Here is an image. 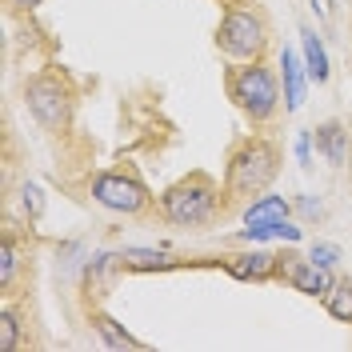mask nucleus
Masks as SVG:
<instances>
[{
  "label": "nucleus",
  "mask_w": 352,
  "mask_h": 352,
  "mask_svg": "<svg viewBox=\"0 0 352 352\" xmlns=\"http://www.w3.org/2000/svg\"><path fill=\"white\" fill-rule=\"evenodd\" d=\"M41 208H44L41 188H36V184H24V212H28V217L36 220V217H41Z\"/></svg>",
  "instance_id": "obj_20"
},
{
  "label": "nucleus",
  "mask_w": 352,
  "mask_h": 352,
  "mask_svg": "<svg viewBox=\"0 0 352 352\" xmlns=\"http://www.w3.org/2000/svg\"><path fill=\"white\" fill-rule=\"evenodd\" d=\"M88 192H92V200H96L100 208L120 212V217H140V212H148V204H153L148 188H144L132 173H96L92 184H88Z\"/></svg>",
  "instance_id": "obj_6"
},
{
  "label": "nucleus",
  "mask_w": 352,
  "mask_h": 352,
  "mask_svg": "<svg viewBox=\"0 0 352 352\" xmlns=\"http://www.w3.org/2000/svg\"><path fill=\"white\" fill-rule=\"evenodd\" d=\"M296 160H300V168H312V132H296Z\"/></svg>",
  "instance_id": "obj_19"
},
{
  "label": "nucleus",
  "mask_w": 352,
  "mask_h": 352,
  "mask_svg": "<svg viewBox=\"0 0 352 352\" xmlns=\"http://www.w3.org/2000/svg\"><path fill=\"white\" fill-rule=\"evenodd\" d=\"M272 236H276V241H288V244H296L300 236H305V232H300V224H296V220H280V224L272 228Z\"/></svg>",
  "instance_id": "obj_21"
},
{
  "label": "nucleus",
  "mask_w": 352,
  "mask_h": 352,
  "mask_svg": "<svg viewBox=\"0 0 352 352\" xmlns=\"http://www.w3.org/2000/svg\"><path fill=\"white\" fill-rule=\"evenodd\" d=\"M92 332L100 336V344H104V349H116V352H124V349L140 352V349H144V340H136L124 324H116V320H112L109 312H92Z\"/></svg>",
  "instance_id": "obj_13"
},
{
  "label": "nucleus",
  "mask_w": 352,
  "mask_h": 352,
  "mask_svg": "<svg viewBox=\"0 0 352 352\" xmlns=\"http://www.w3.org/2000/svg\"><path fill=\"white\" fill-rule=\"evenodd\" d=\"M224 272L236 280H272V276H280V256L264 252V248L236 252V256H224Z\"/></svg>",
  "instance_id": "obj_8"
},
{
  "label": "nucleus",
  "mask_w": 352,
  "mask_h": 352,
  "mask_svg": "<svg viewBox=\"0 0 352 352\" xmlns=\"http://www.w3.org/2000/svg\"><path fill=\"white\" fill-rule=\"evenodd\" d=\"M280 280L296 288V292H305V296H324L332 288V276L329 268H320V264H312L308 256H280Z\"/></svg>",
  "instance_id": "obj_7"
},
{
  "label": "nucleus",
  "mask_w": 352,
  "mask_h": 352,
  "mask_svg": "<svg viewBox=\"0 0 352 352\" xmlns=\"http://www.w3.org/2000/svg\"><path fill=\"white\" fill-rule=\"evenodd\" d=\"M280 173V148L268 140V136H248L241 140L228 164H224V200L228 204H252L256 197L268 192V184Z\"/></svg>",
  "instance_id": "obj_1"
},
{
  "label": "nucleus",
  "mask_w": 352,
  "mask_h": 352,
  "mask_svg": "<svg viewBox=\"0 0 352 352\" xmlns=\"http://www.w3.org/2000/svg\"><path fill=\"white\" fill-rule=\"evenodd\" d=\"M280 88H285V112H296L305 104L308 68L305 56H296V48H280Z\"/></svg>",
  "instance_id": "obj_10"
},
{
  "label": "nucleus",
  "mask_w": 352,
  "mask_h": 352,
  "mask_svg": "<svg viewBox=\"0 0 352 352\" xmlns=\"http://www.w3.org/2000/svg\"><path fill=\"white\" fill-rule=\"evenodd\" d=\"M8 4H12L16 12H32V8H41L44 0H8Z\"/></svg>",
  "instance_id": "obj_23"
},
{
  "label": "nucleus",
  "mask_w": 352,
  "mask_h": 352,
  "mask_svg": "<svg viewBox=\"0 0 352 352\" xmlns=\"http://www.w3.org/2000/svg\"><path fill=\"white\" fill-rule=\"evenodd\" d=\"M220 212V188L212 176L188 173L184 180H176L173 188H164L160 197V217L176 224V228H200L208 220H217Z\"/></svg>",
  "instance_id": "obj_4"
},
{
  "label": "nucleus",
  "mask_w": 352,
  "mask_h": 352,
  "mask_svg": "<svg viewBox=\"0 0 352 352\" xmlns=\"http://www.w3.org/2000/svg\"><path fill=\"white\" fill-rule=\"evenodd\" d=\"M268 16L261 12V0H236L224 8L217 28V48L228 60H264L268 52Z\"/></svg>",
  "instance_id": "obj_3"
},
{
  "label": "nucleus",
  "mask_w": 352,
  "mask_h": 352,
  "mask_svg": "<svg viewBox=\"0 0 352 352\" xmlns=\"http://www.w3.org/2000/svg\"><path fill=\"white\" fill-rule=\"evenodd\" d=\"M173 252H153V248H124L120 252V268L129 272H164V268H176Z\"/></svg>",
  "instance_id": "obj_14"
},
{
  "label": "nucleus",
  "mask_w": 352,
  "mask_h": 352,
  "mask_svg": "<svg viewBox=\"0 0 352 352\" xmlns=\"http://www.w3.org/2000/svg\"><path fill=\"white\" fill-rule=\"evenodd\" d=\"M288 217H292V200L276 197V192H264L252 204H244V228H276Z\"/></svg>",
  "instance_id": "obj_11"
},
{
  "label": "nucleus",
  "mask_w": 352,
  "mask_h": 352,
  "mask_svg": "<svg viewBox=\"0 0 352 352\" xmlns=\"http://www.w3.org/2000/svg\"><path fill=\"white\" fill-rule=\"evenodd\" d=\"M320 300H324V308H329V316L352 324V280H332V288L320 296Z\"/></svg>",
  "instance_id": "obj_15"
},
{
  "label": "nucleus",
  "mask_w": 352,
  "mask_h": 352,
  "mask_svg": "<svg viewBox=\"0 0 352 352\" xmlns=\"http://www.w3.org/2000/svg\"><path fill=\"white\" fill-rule=\"evenodd\" d=\"M300 56H305V68H308V80H312V85H324V80L332 76L329 48H324V41H320L312 28L300 32Z\"/></svg>",
  "instance_id": "obj_12"
},
{
  "label": "nucleus",
  "mask_w": 352,
  "mask_h": 352,
  "mask_svg": "<svg viewBox=\"0 0 352 352\" xmlns=\"http://www.w3.org/2000/svg\"><path fill=\"white\" fill-rule=\"evenodd\" d=\"M296 208H300V212H305V217H324V208H320V200H312V197H305V200H296Z\"/></svg>",
  "instance_id": "obj_22"
},
{
  "label": "nucleus",
  "mask_w": 352,
  "mask_h": 352,
  "mask_svg": "<svg viewBox=\"0 0 352 352\" xmlns=\"http://www.w3.org/2000/svg\"><path fill=\"white\" fill-rule=\"evenodd\" d=\"M16 264H21L16 241H12V232H4V241H0V292L12 288V280H16Z\"/></svg>",
  "instance_id": "obj_16"
},
{
  "label": "nucleus",
  "mask_w": 352,
  "mask_h": 352,
  "mask_svg": "<svg viewBox=\"0 0 352 352\" xmlns=\"http://www.w3.org/2000/svg\"><path fill=\"white\" fill-rule=\"evenodd\" d=\"M16 312L12 308H0V352H16Z\"/></svg>",
  "instance_id": "obj_18"
},
{
  "label": "nucleus",
  "mask_w": 352,
  "mask_h": 352,
  "mask_svg": "<svg viewBox=\"0 0 352 352\" xmlns=\"http://www.w3.org/2000/svg\"><path fill=\"white\" fill-rule=\"evenodd\" d=\"M228 100L252 120V124H268L280 104H285V88H280V72L264 60H244V65L228 68Z\"/></svg>",
  "instance_id": "obj_2"
},
{
  "label": "nucleus",
  "mask_w": 352,
  "mask_h": 352,
  "mask_svg": "<svg viewBox=\"0 0 352 352\" xmlns=\"http://www.w3.org/2000/svg\"><path fill=\"white\" fill-rule=\"evenodd\" d=\"M312 140H316V153L324 156L332 168H344V164H349V156H352L349 124H340V120H324V124L312 129Z\"/></svg>",
  "instance_id": "obj_9"
},
{
  "label": "nucleus",
  "mask_w": 352,
  "mask_h": 352,
  "mask_svg": "<svg viewBox=\"0 0 352 352\" xmlns=\"http://www.w3.org/2000/svg\"><path fill=\"white\" fill-rule=\"evenodd\" d=\"M308 261L312 264H320V268H336V264L344 261V252H340V248H336V244H324V241H316L312 244V248H308Z\"/></svg>",
  "instance_id": "obj_17"
},
{
  "label": "nucleus",
  "mask_w": 352,
  "mask_h": 352,
  "mask_svg": "<svg viewBox=\"0 0 352 352\" xmlns=\"http://www.w3.org/2000/svg\"><path fill=\"white\" fill-rule=\"evenodd\" d=\"M24 104L44 132H65L72 120V96L60 85V76H32L24 85Z\"/></svg>",
  "instance_id": "obj_5"
}]
</instances>
